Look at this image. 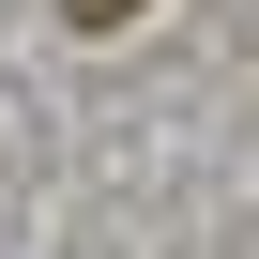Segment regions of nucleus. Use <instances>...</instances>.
<instances>
[{
  "mask_svg": "<svg viewBox=\"0 0 259 259\" xmlns=\"http://www.w3.org/2000/svg\"><path fill=\"white\" fill-rule=\"evenodd\" d=\"M76 16H122V0H76Z\"/></svg>",
  "mask_w": 259,
  "mask_h": 259,
  "instance_id": "1",
  "label": "nucleus"
}]
</instances>
